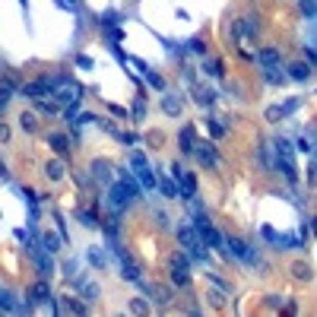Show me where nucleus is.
Listing matches in <instances>:
<instances>
[{"instance_id":"1","label":"nucleus","mask_w":317,"mask_h":317,"mask_svg":"<svg viewBox=\"0 0 317 317\" xmlns=\"http://www.w3.org/2000/svg\"><path fill=\"white\" fill-rule=\"evenodd\" d=\"M273 153H276V172H283L286 181H298V169H295V153L292 143L286 137H273Z\"/></svg>"},{"instance_id":"2","label":"nucleus","mask_w":317,"mask_h":317,"mask_svg":"<svg viewBox=\"0 0 317 317\" xmlns=\"http://www.w3.org/2000/svg\"><path fill=\"white\" fill-rule=\"evenodd\" d=\"M226 245H229V254H232L235 260H241L245 267H257V264H260V254H257V248H251L248 241H241V238L229 235V238H226Z\"/></svg>"},{"instance_id":"3","label":"nucleus","mask_w":317,"mask_h":317,"mask_svg":"<svg viewBox=\"0 0 317 317\" xmlns=\"http://www.w3.org/2000/svg\"><path fill=\"white\" fill-rule=\"evenodd\" d=\"M191 257L184 254V251H175L172 260H169V276H172V283L175 286H191Z\"/></svg>"},{"instance_id":"4","label":"nucleus","mask_w":317,"mask_h":317,"mask_svg":"<svg viewBox=\"0 0 317 317\" xmlns=\"http://www.w3.org/2000/svg\"><path fill=\"white\" fill-rule=\"evenodd\" d=\"M172 178L178 181V191H181V200H194V197H197V178H194L191 172H184V169H181L178 162L172 165Z\"/></svg>"},{"instance_id":"5","label":"nucleus","mask_w":317,"mask_h":317,"mask_svg":"<svg viewBox=\"0 0 317 317\" xmlns=\"http://www.w3.org/2000/svg\"><path fill=\"white\" fill-rule=\"evenodd\" d=\"M140 289L149 295V302H153L156 308H169L172 305V289L169 286H162V283H143Z\"/></svg>"},{"instance_id":"6","label":"nucleus","mask_w":317,"mask_h":317,"mask_svg":"<svg viewBox=\"0 0 317 317\" xmlns=\"http://www.w3.org/2000/svg\"><path fill=\"white\" fill-rule=\"evenodd\" d=\"M29 295H32V302H35V305H48V308L54 311V295H51V283H48L45 276H39V279H35V283L29 286Z\"/></svg>"},{"instance_id":"7","label":"nucleus","mask_w":317,"mask_h":317,"mask_svg":"<svg viewBox=\"0 0 317 317\" xmlns=\"http://www.w3.org/2000/svg\"><path fill=\"white\" fill-rule=\"evenodd\" d=\"M254 64H257L260 70H270V67H283V51H279L276 45H267V48H260V51H257Z\"/></svg>"},{"instance_id":"8","label":"nucleus","mask_w":317,"mask_h":317,"mask_svg":"<svg viewBox=\"0 0 317 317\" xmlns=\"http://www.w3.org/2000/svg\"><path fill=\"white\" fill-rule=\"evenodd\" d=\"M260 32V23H257V13H248V16H241V20L235 23V35L241 39V35H245V39H254V35Z\"/></svg>"},{"instance_id":"9","label":"nucleus","mask_w":317,"mask_h":317,"mask_svg":"<svg viewBox=\"0 0 317 317\" xmlns=\"http://www.w3.org/2000/svg\"><path fill=\"white\" fill-rule=\"evenodd\" d=\"M194 159L203 165V169H216V149H213V143H210V140L197 143V149H194Z\"/></svg>"},{"instance_id":"10","label":"nucleus","mask_w":317,"mask_h":317,"mask_svg":"<svg viewBox=\"0 0 317 317\" xmlns=\"http://www.w3.org/2000/svg\"><path fill=\"white\" fill-rule=\"evenodd\" d=\"M289 77H292V83H308L311 77H314V67L308 64V61H292L289 67Z\"/></svg>"},{"instance_id":"11","label":"nucleus","mask_w":317,"mask_h":317,"mask_svg":"<svg viewBox=\"0 0 317 317\" xmlns=\"http://www.w3.org/2000/svg\"><path fill=\"white\" fill-rule=\"evenodd\" d=\"M48 146H51L58 156H67V153H70V137L61 134V130H51V134H48Z\"/></svg>"},{"instance_id":"12","label":"nucleus","mask_w":317,"mask_h":317,"mask_svg":"<svg viewBox=\"0 0 317 317\" xmlns=\"http://www.w3.org/2000/svg\"><path fill=\"white\" fill-rule=\"evenodd\" d=\"M162 111L169 118H178L181 115V96H175V92H162Z\"/></svg>"},{"instance_id":"13","label":"nucleus","mask_w":317,"mask_h":317,"mask_svg":"<svg viewBox=\"0 0 317 317\" xmlns=\"http://www.w3.org/2000/svg\"><path fill=\"white\" fill-rule=\"evenodd\" d=\"M92 178L96 181H105V184H115V178H111V165L105 159H96L92 162Z\"/></svg>"},{"instance_id":"14","label":"nucleus","mask_w":317,"mask_h":317,"mask_svg":"<svg viewBox=\"0 0 317 317\" xmlns=\"http://www.w3.org/2000/svg\"><path fill=\"white\" fill-rule=\"evenodd\" d=\"M194 102L203 105V108H210V105L216 102V89H210V86H194Z\"/></svg>"},{"instance_id":"15","label":"nucleus","mask_w":317,"mask_h":317,"mask_svg":"<svg viewBox=\"0 0 317 317\" xmlns=\"http://www.w3.org/2000/svg\"><path fill=\"white\" fill-rule=\"evenodd\" d=\"M203 73H207V77H213V80H222V73H226V70H222V61L219 58H203Z\"/></svg>"},{"instance_id":"16","label":"nucleus","mask_w":317,"mask_h":317,"mask_svg":"<svg viewBox=\"0 0 317 317\" xmlns=\"http://www.w3.org/2000/svg\"><path fill=\"white\" fill-rule=\"evenodd\" d=\"M178 140H181V153H188V156H194V149H197V143H194V130H191V127H181V134H178Z\"/></svg>"},{"instance_id":"17","label":"nucleus","mask_w":317,"mask_h":317,"mask_svg":"<svg viewBox=\"0 0 317 317\" xmlns=\"http://www.w3.org/2000/svg\"><path fill=\"white\" fill-rule=\"evenodd\" d=\"M264 80L273 83V86H283V83H289L292 77H289V73H283L279 67H270V70H264Z\"/></svg>"},{"instance_id":"18","label":"nucleus","mask_w":317,"mask_h":317,"mask_svg":"<svg viewBox=\"0 0 317 317\" xmlns=\"http://www.w3.org/2000/svg\"><path fill=\"white\" fill-rule=\"evenodd\" d=\"M45 178H48V181H61V178H64V162H58V159L45 162Z\"/></svg>"},{"instance_id":"19","label":"nucleus","mask_w":317,"mask_h":317,"mask_svg":"<svg viewBox=\"0 0 317 317\" xmlns=\"http://www.w3.org/2000/svg\"><path fill=\"white\" fill-rule=\"evenodd\" d=\"M137 178H140V184H143V191H156V188H159V178H156V172H153V169L137 172Z\"/></svg>"},{"instance_id":"20","label":"nucleus","mask_w":317,"mask_h":317,"mask_svg":"<svg viewBox=\"0 0 317 317\" xmlns=\"http://www.w3.org/2000/svg\"><path fill=\"white\" fill-rule=\"evenodd\" d=\"M159 191H162V197H165V200H178V197H181L178 181H175V178H172V181H159Z\"/></svg>"},{"instance_id":"21","label":"nucleus","mask_w":317,"mask_h":317,"mask_svg":"<svg viewBox=\"0 0 317 317\" xmlns=\"http://www.w3.org/2000/svg\"><path fill=\"white\" fill-rule=\"evenodd\" d=\"M16 121H20V127L26 130V134H35V130H39V118H35L32 111H23V115L16 118Z\"/></svg>"},{"instance_id":"22","label":"nucleus","mask_w":317,"mask_h":317,"mask_svg":"<svg viewBox=\"0 0 317 317\" xmlns=\"http://www.w3.org/2000/svg\"><path fill=\"white\" fill-rule=\"evenodd\" d=\"M292 276L302 279V283H311V279H314V270H311L308 264H302V260H298V264H292Z\"/></svg>"},{"instance_id":"23","label":"nucleus","mask_w":317,"mask_h":317,"mask_svg":"<svg viewBox=\"0 0 317 317\" xmlns=\"http://www.w3.org/2000/svg\"><path fill=\"white\" fill-rule=\"evenodd\" d=\"M61 311H67V314H86V305H83V302H77L73 295H67L64 302H61Z\"/></svg>"},{"instance_id":"24","label":"nucleus","mask_w":317,"mask_h":317,"mask_svg":"<svg viewBox=\"0 0 317 317\" xmlns=\"http://www.w3.org/2000/svg\"><path fill=\"white\" fill-rule=\"evenodd\" d=\"M89 264L96 267V270H105V267H108V257H105V251H99V248H89Z\"/></svg>"},{"instance_id":"25","label":"nucleus","mask_w":317,"mask_h":317,"mask_svg":"<svg viewBox=\"0 0 317 317\" xmlns=\"http://www.w3.org/2000/svg\"><path fill=\"white\" fill-rule=\"evenodd\" d=\"M42 248L51 251V254H58V251H61V238L51 235V232H45V235H42Z\"/></svg>"},{"instance_id":"26","label":"nucleus","mask_w":317,"mask_h":317,"mask_svg":"<svg viewBox=\"0 0 317 317\" xmlns=\"http://www.w3.org/2000/svg\"><path fill=\"white\" fill-rule=\"evenodd\" d=\"M0 308H4V311H16V308H20V305H16V298H13V292L10 289H0Z\"/></svg>"},{"instance_id":"27","label":"nucleus","mask_w":317,"mask_h":317,"mask_svg":"<svg viewBox=\"0 0 317 317\" xmlns=\"http://www.w3.org/2000/svg\"><path fill=\"white\" fill-rule=\"evenodd\" d=\"M61 270H64V276L70 279V283H73V279H77V270H80V260H77V257H67Z\"/></svg>"},{"instance_id":"28","label":"nucleus","mask_w":317,"mask_h":317,"mask_svg":"<svg viewBox=\"0 0 317 317\" xmlns=\"http://www.w3.org/2000/svg\"><path fill=\"white\" fill-rule=\"evenodd\" d=\"M298 10L305 13V20H317V0H298Z\"/></svg>"},{"instance_id":"29","label":"nucleus","mask_w":317,"mask_h":317,"mask_svg":"<svg viewBox=\"0 0 317 317\" xmlns=\"http://www.w3.org/2000/svg\"><path fill=\"white\" fill-rule=\"evenodd\" d=\"M77 219L83 222L86 229H99V216H96V213H89V210H80V213H77Z\"/></svg>"},{"instance_id":"30","label":"nucleus","mask_w":317,"mask_h":317,"mask_svg":"<svg viewBox=\"0 0 317 317\" xmlns=\"http://www.w3.org/2000/svg\"><path fill=\"white\" fill-rule=\"evenodd\" d=\"M194 54H200V58H207V42H203V35H194V39L188 42Z\"/></svg>"},{"instance_id":"31","label":"nucleus","mask_w":317,"mask_h":317,"mask_svg":"<svg viewBox=\"0 0 317 317\" xmlns=\"http://www.w3.org/2000/svg\"><path fill=\"white\" fill-rule=\"evenodd\" d=\"M130 169H134V172L149 169V165H146V156H143V153H130Z\"/></svg>"},{"instance_id":"32","label":"nucleus","mask_w":317,"mask_h":317,"mask_svg":"<svg viewBox=\"0 0 317 317\" xmlns=\"http://www.w3.org/2000/svg\"><path fill=\"white\" fill-rule=\"evenodd\" d=\"M143 77H146V83H149V86H156L159 92H165V80L159 77V73H153V70H146V73H143Z\"/></svg>"},{"instance_id":"33","label":"nucleus","mask_w":317,"mask_h":317,"mask_svg":"<svg viewBox=\"0 0 317 317\" xmlns=\"http://www.w3.org/2000/svg\"><path fill=\"white\" fill-rule=\"evenodd\" d=\"M267 121H286V111H283V105H273V108H267Z\"/></svg>"},{"instance_id":"34","label":"nucleus","mask_w":317,"mask_h":317,"mask_svg":"<svg viewBox=\"0 0 317 317\" xmlns=\"http://www.w3.org/2000/svg\"><path fill=\"white\" fill-rule=\"evenodd\" d=\"M207 124H210V130H213V137H222V134H226V124H222L219 118H210Z\"/></svg>"},{"instance_id":"35","label":"nucleus","mask_w":317,"mask_h":317,"mask_svg":"<svg viewBox=\"0 0 317 317\" xmlns=\"http://www.w3.org/2000/svg\"><path fill=\"white\" fill-rule=\"evenodd\" d=\"M149 305H153V302H149ZM149 305L143 302V298H134V302H130V311H137V314H146V311H149Z\"/></svg>"},{"instance_id":"36","label":"nucleus","mask_w":317,"mask_h":317,"mask_svg":"<svg viewBox=\"0 0 317 317\" xmlns=\"http://www.w3.org/2000/svg\"><path fill=\"white\" fill-rule=\"evenodd\" d=\"M302 54H305V61H308L311 67H317V51H314V48H308V45H305V48H302Z\"/></svg>"},{"instance_id":"37","label":"nucleus","mask_w":317,"mask_h":317,"mask_svg":"<svg viewBox=\"0 0 317 317\" xmlns=\"http://www.w3.org/2000/svg\"><path fill=\"white\" fill-rule=\"evenodd\" d=\"M207 298H210V302H213L216 308H222V305H226V298H222V292H213V289H210V292H207Z\"/></svg>"},{"instance_id":"38","label":"nucleus","mask_w":317,"mask_h":317,"mask_svg":"<svg viewBox=\"0 0 317 317\" xmlns=\"http://www.w3.org/2000/svg\"><path fill=\"white\" fill-rule=\"evenodd\" d=\"M143 115H146V105H143V99H137V105H134V118L143 121Z\"/></svg>"},{"instance_id":"39","label":"nucleus","mask_w":317,"mask_h":317,"mask_svg":"<svg viewBox=\"0 0 317 317\" xmlns=\"http://www.w3.org/2000/svg\"><path fill=\"white\" fill-rule=\"evenodd\" d=\"M156 226L159 229H169V216H165L162 210H156Z\"/></svg>"},{"instance_id":"40","label":"nucleus","mask_w":317,"mask_h":317,"mask_svg":"<svg viewBox=\"0 0 317 317\" xmlns=\"http://www.w3.org/2000/svg\"><path fill=\"white\" fill-rule=\"evenodd\" d=\"M311 149H314V146H311V140H308V137L298 140V153H311Z\"/></svg>"},{"instance_id":"41","label":"nucleus","mask_w":317,"mask_h":317,"mask_svg":"<svg viewBox=\"0 0 317 317\" xmlns=\"http://www.w3.org/2000/svg\"><path fill=\"white\" fill-rule=\"evenodd\" d=\"M77 64H80L83 70H92V61L86 58V54H77Z\"/></svg>"},{"instance_id":"42","label":"nucleus","mask_w":317,"mask_h":317,"mask_svg":"<svg viewBox=\"0 0 317 317\" xmlns=\"http://www.w3.org/2000/svg\"><path fill=\"white\" fill-rule=\"evenodd\" d=\"M308 181H311V184H317V162L311 165V175H308Z\"/></svg>"},{"instance_id":"43","label":"nucleus","mask_w":317,"mask_h":317,"mask_svg":"<svg viewBox=\"0 0 317 317\" xmlns=\"http://www.w3.org/2000/svg\"><path fill=\"white\" fill-rule=\"evenodd\" d=\"M311 222H314V232H317V219H311Z\"/></svg>"}]
</instances>
